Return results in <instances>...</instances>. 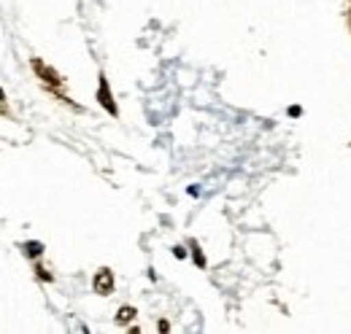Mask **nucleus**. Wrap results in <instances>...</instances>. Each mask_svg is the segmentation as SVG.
I'll return each instance as SVG.
<instances>
[{
	"label": "nucleus",
	"mask_w": 351,
	"mask_h": 334,
	"mask_svg": "<svg viewBox=\"0 0 351 334\" xmlns=\"http://www.w3.org/2000/svg\"><path fill=\"white\" fill-rule=\"evenodd\" d=\"M100 103L108 108V114H117V105L111 100V92H108V84L106 81H100Z\"/></svg>",
	"instance_id": "nucleus-3"
},
{
	"label": "nucleus",
	"mask_w": 351,
	"mask_h": 334,
	"mask_svg": "<svg viewBox=\"0 0 351 334\" xmlns=\"http://www.w3.org/2000/svg\"><path fill=\"white\" fill-rule=\"evenodd\" d=\"M0 100H3V89H0Z\"/></svg>",
	"instance_id": "nucleus-6"
},
{
	"label": "nucleus",
	"mask_w": 351,
	"mask_h": 334,
	"mask_svg": "<svg viewBox=\"0 0 351 334\" xmlns=\"http://www.w3.org/2000/svg\"><path fill=\"white\" fill-rule=\"evenodd\" d=\"M95 292L97 294L114 292V275H111V270H100V272L95 275Z\"/></svg>",
	"instance_id": "nucleus-1"
},
{
	"label": "nucleus",
	"mask_w": 351,
	"mask_h": 334,
	"mask_svg": "<svg viewBox=\"0 0 351 334\" xmlns=\"http://www.w3.org/2000/svg\"><path fill=\"white\" fill-rule=\"evenodd\" d=\"M33 68H36V73H38L46 84H54V86H57V84H62V79H60V76H57L51 68H46L41 60H33Z\"/></svg>",
	"instance_id": "nucleus-2"
},
{
	"label": "nucleus",
	"mask_w": 351,
	"mask_h": 334,
	"mask_svg": "<svg viewBox=\"0 0 351 334\" xmlns=\"http://www.w3.org/2000/svg\"><path fill=\"white\" fill-rule=\"evenodd\" d=\"M38 253H41V246H38V243L27 246V256H38Z\"/></svg>",
	"instance_id": "nucleus-5"
},
{
	"label": "nucleus",
	"mask_w": 351,
	"mask_h": 334,
	"mask_svg": "<svg viewBox=\"0 0 351 334\" xmlns=\"http://www.w3.org/2000/svg\"><path fill=\"white\" fill-rule=\"evenodd\" d=\"M132 316H135V310H132V307H122V310H119V321H122V324H125V321H130Z\"/></svg>",
	"instance_id": "nucleus-4"
}]
</instances>
